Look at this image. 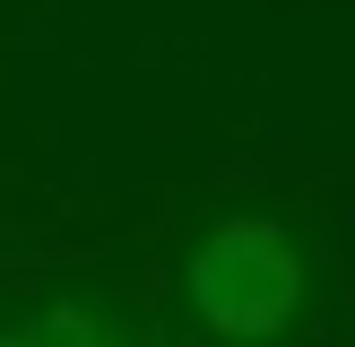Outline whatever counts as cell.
<instances>
[{"label":"cell","instance_id":"2","mask_svg":"<svg viewBox=\"0 0 355 347\" xmlns=\"http://www.w3.org/2000/svg\"><path fill=\"white\" fill-rule=\"evenodd\" d=\"M0 347H130V339L113 321H96V312H78V304H44L17 330H0Z\"/></svg>","mask_w":355,"mask_h":347},{"label":"cell","instance_id":"1","mask_svg":"<svg viewBox=\"0 0 355 347\" xmlns=\"http://www.w3.org/2000/svg\"><path fill=\"white\" fill-rule=\"evenodd\" d=\"M304 252H295L286 226L269 217H225L217 235H200V252H191L182 269V295L191 312H200V330H217V339H277V330L304 312Z\"/></svg>","mask_w":355,"mask_h":347}]
</instances>
